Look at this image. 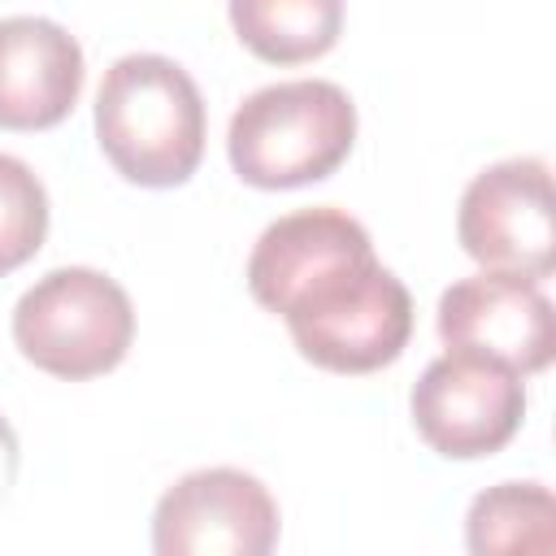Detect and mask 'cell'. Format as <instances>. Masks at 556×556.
<instances>
[{
	"instance_id": "cell-1",
	"label": "cell",
	"mask_w": 556,
	"mask_h": 556,
	"mask_svg": "<svg viewBox=\"0 0 556 556\" xmlns=\"http://www.w3.org/2000/svg\"><path fill=\"white\" fill-rule=\"evenodd\" d=\"M248 291L282 313L304 361L330 374H374L413 334L408 287L374 256L369 230L343 208H300L269 222L248 256Z\"/></svg>"
},
{
	"instance_id": "cell-2",
	"label": "cell",
	"mask_w": 556,
	"mask_h": 556,
	"mask_svg": "<svg viewBox=\"0 0 556 556\" xmlns=\"http://www.w3.org/2000/svg\"><path fill=\"white\" fill-rule=\"evenodd\" d=\"M96 139L126 182H187L204 156V100L195 78L161 52L117 56L96 91Z\"/></svg>"
},
{
	"instance_id": "cell-3",
	"label": "cell",
	"mask_w": 556,
	"mask_h": 556,
	"mask_svg": "<svg viewBox=\"0 0 556 556\" xmlns=\"http://www.w3.org/2000/svg\"><path fill=\"white\" fill-rule=\"evenodd\" d=\"M352 143L356 104L326 78H291L252 91L226 130L235 174L261 191L321 182L348 161Z\"/></svg>"
},
{
	"instance_id": "cell-4",
	"label": "cell",
	"mask_w": 556,
	"mask_h": 556,
	"mask_svg": "<svg viewBox=\"0 0 556 556\" xmlns=\"http://www.w3.org/2000/svg\"><path fill=\"white\" fill-rule=\"evenodd\" d=\"M135 339V308L117 278L61 265L22 291L13 308L17 352L52 378H96L122 365Z\"/></svg>"
},
{
	"instance_id": "cell-5",
	"label": "cell",
	"mask_w": 556,
	"mask_h": 556,
	"mask_svg": "<svg viewBox=\"0 0 556 556\" xmlns=\"http://www.w3.org/2000/svg\"><path fill=\"white\" fill-rule=\"evenodd\" d=\"M456 235L482 269L543 282L556 269V204L547 161L508 156L473 174L460 195Z\"/></svg>"
},
{
	"instance_id": "cell-6",
	"label": "cell",
	"mask_w": 556,
	"mask_h": 556,
	"mask_svg": "<svg viewBox=\"0 0 556 556\" xmlns=\"http://www.w3.org/2000/svg\"><path fill=\"white\" fill-rule=\"evenodd\" d=\"M417 434L447 460H478L500 452L526 417L521 374L500 361L447 348L430 361L408 395Z\"/></svg>"
},
{
	"instance_id": "cell-7",
	"label": "cell",
	"mask_w": 556,
	"mask_h": 556,
	"mask_svg": "<svg viewBox=\"0 0 556 556\" xmlns=\"http://www.w3.org/2000/svg\"><path fill=\"white\" fill-rule=\"evenodd\" d=\"M278 543V504L261 478L217 465L178 478L152 513L161 556H265Z\"/></svg>"
},
{
	"instance_id": "cell-8",
	"label": "cell",
	"mask_w": 556,
	"mask_h": 556,
	"mask_svg": "<svg viewBox=\"0 0 556 556\" xmlns=\"http://www.w3.org/2000/svg\"><path fill=\"white\" fill-rule=\"evenodd\" d=\"M439 339L456 352L500 361L504 369L530 378L552 365L556 317L552 300L534 278L482 269L452 282L439 295Z\"/></svg>"
},
{
	"instance_id": "cell-9",
	"label": "cell",
	"mask_w": 556,
	"mask_h": 556,
	"mask_svg": "<svg viewBox=\"0 0 556 556\" xmlns=\"http://www.w3.org/2000/svg\"><path fill=\"white\" fill-rule=\"evenodd\" d=\"M83 48L52 17H0V126L48 130L83 96Z\"/></svg>"
},
{
	"instance_id": "cell-10",
	"label": "cell",
	"mask_w": 556,
	"mask_h": 556,
	"mask_svg": "<svg viewBox=\"0 0 556 556\" xmlns=\"http://www.w3.org/2000/svg\"><path fill=\"white\" fill-rule=\"evenodd\" d=\"M230 26L269 65L326 56L343 35V0H230Z\"/></svg>"
},
{
	"instance_id": "cell-11",
	"label": "cell",
	"mask_w": 556,
	"mask_h": 556,
	"mask_svg": "<svg viewBox=\"0 0 556 556\" xmlns=\"http://www.w3.org/2000/svg\"><path fill=\"white\" fill-rule=\"evenodd\" d=\"M465 543L473 556L534 552L556 547V500L543 482H500L473 495L465 517Z\"/></svg>"
},
{
	"instance_id": "cell-12",
	"label": "cell",
	"mask_w": 556,
	"mask_h": 556,
	"mask_svg": "<svg viewBox=\"0 0 556 556\" xmlns=\"http://www.w3.org/2000/svg\"><path fill=\"white\" fill-rule=\"evenodd\" d=\"M48 235V191L39 174L0 152V274H13L26 265Z\"/></svg>"
},
{
	"instance_id": "cell-13",
	"label": "cell",
	"mask_w": 556,
	"mask_h": 556,
	"mask_svg": "<svg viewBox=\"0 0 556 556\" xmlns=\"http://www.w3.org/2000/svg\"><path fill=\"white\" fill-rule=\"evenodd\" d=\"M17 434H13V426L0 417V500L9 495V486H13V478H17Z\"/></svg>"
}]
</instances>
